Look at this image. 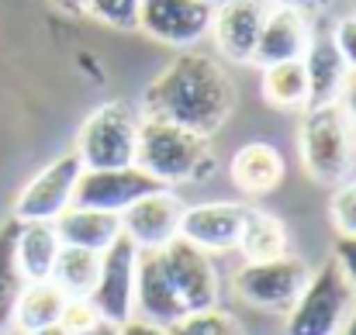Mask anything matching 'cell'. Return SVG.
<instances>
[{"label": "cell", "mask_w": 356, "mask_h": 335, "mask_svg": "<svg viewBox=\"0 0 356 335\" xmlns=\"http://www.w3.org/2000/svg\"><path fill=\"white\" fill-rule=\"evenodd\" d=\"M339 108L346 111L350 124L356 128V73H350V76H346V87H343V97H339Z\"/></svg>", "instance_id": "cell-33"}, {"label": "cell", "mask_w": 356, "mask_h": 335, "mask_svg": "<svg viewBox=\"0 0 356 335\" xmlns=\"http://www.w3.org/2000/svg\"><path fill=\"white\" fill-rule=\"evenodd\" d=\"M236 249L245 256V263H263V259L287 256V249H291L287 224L280 222L277 215H270V211L249 208V211H245V224H242V235H238Z\"/></svg>", "instance_id": "cell-22"}, {"label": "cell", "mask_w": 356, "mask_h": 335, "mask_svg": "<svg viewBox=\"0 0 356 335\" xmlns=\"http://www.w3.org/2000/svg\"><path fill=\"white\" fill-rule=\"evenodd\" d=\"M273 3H287V7H301V10H325L336 0H273Z\"/></svg>", "instance_id": "cell-34"}, {"label": "cell", "mask_w": 356, "mask_h": 335, "mask_svg": "<svg viewBox=\"0 0 356 335\" xmlns=\"http://www.w3.org/2000/svg\"><path fill=\"white\" fill-rule=\"evenodd\" d=\"M135 311L145 322H156L163 329H170L173 322H180L187 315L177 287L170 284L159 249H138V266H135Z\"/></svg>", "instance_id": "cell-16"}, {"label": "cell", "mask_w": 356, "mask_h": 335, "mask_svg": "<svg viewBox=\"0 0 356 335\" xmlns=\"http://www.w3.org/2000/svg\"><path fill=\"white\" fill-rule=\"evenodd\" d=\"M52 7L63 14H83V0H52Z\"/></svg>", "instance_id": "cell-36"}, {"label": "cell", "mask_w": 356, "mask_h": 335, "mask_svg": "<svg viewBox=\"0 0 356 335\" xmlns=\"http://www.w3.org/2000/svg\"><path fill=\"white\" fill-rule=\"evenodd\" d=\"M101 273V252L90 249H76V245H63L52 266V284L66 294V297H90L94 284Z\"/></svg>", "instance_id": "cell-24"}, {"label": "cell", "mask_w": 356, "mask_h": 335, "mask_svg": "<svg viewBox=\"0 0 356 335\" xmlns=\"http://www.w3.org/2000/svg\"><path fill=\"white\" fill-rule=\"evenodd\" d=\"M14 235H17V218H7L0 224V332L14 329V304L24 287V277L17 273L14 263Z\"/></svg>", "instance_id": "cell-25"}, {"label": "cell", "mask_w": 356, "mask_h": 335, "mask_svg": "<svg viewBox=\"0 0 356 335\" xmlns=\"http://www.w3.org/2000/svg\"><path fill=\"white\" fill-rule=\"evenodd\" d=\"M312 21L308 10L301 7H287V3H270L256 49H252V63L256 66H273V63H287V59H301L308 42H312Z\"/></svg>", "instance_id": "cell-15"}, {"label": "cell", "mask_w": 356, "mask_h": 335, "mask_svg": "<svg viewBox=\"0 0 356 335\" xmlns=\"http://www.w3.org/2000/svg\"><path fill=\"white\" fill-rule=\"evenodd\" d=\"M308 263L298 256H277V259H263V263H245L236 273V294L238 301H245L256 311H273V315H287L291 304L298 301V294L308 284Z\"/></svg>", "instance_id": "cell-6"}, {"label": "cell", "mask_w": 356, "mask_h": 335, "mask_svg": "<svg viewBox=\"0 0 356 335\" xmlns=\"http://www.w3.org/2000/svg\"><path fill=\"white\" fill-rule=\"evenodd\" d=\"M97 318H101V315L94 311V304H90L87 297H70V301H66V308H63L59 325H63V329H70L73 335H80V332H87Z\"/></svg>", "instance_id": "cell-29"}, {"label": "cell", "mask_w": 356, "mask_h": 335, "mask_svg": "<svg viewBox=\"0 0 356 335\" xmlns=\"http://www.w3.org/2000/svg\"><path fill=\"white\" fill-rule=\"evenodd\" d=\"M80 173H83V163H80V156L73 149L56 156L52 163H45L24 183V190L14 201V215L10 218H17V222H56L73 204Z\"/></svg>", "instance_id": "cell-7"}, {"label": "cell", "mask_w": 356, "mask_h": 335, "mask_svg": "<svg viewBox=\"0 0 356 335\" xmlns=\"http://www.w3.org/2000/svg\"><path fill=\"white\" fill-rule=\"evenodd\" d=\"M166 332L170 335H245L236 315L225 311V308H218V304L215 308H201V311H187Z\"/></svg>", "instance_id": "cell-26"}, {"label": "cell", "mask_w": 356, "mask_h": 335, "mask_svg": "<svg viewBox=\"0 0 356 335\" xmlns=\"http://www.w3.org/2000/svg\"><path fill=\"white\" fill-rule=\"evenodd\" d=\"M118 332L121 335H170L163 325H156V322H145V318H128V322H121L118 325Z\"/></svg>", "instance_id": "cell-32"}, {"label": "cell", "mask_w": 356, "mask_h": 335, "mask_svg": "<svg viewBox=\"0 0 356 335\" xmlns=\"http://www.w3.org/2000/svg\"><path fill=\"white\" fill-rule=\"evenodd\" d=\"M0 335H3V332H0Z\"/></svg>", "instance_id": "cell-41"}, {"label": "cell", "mask_w": 356, "mask_h": 335, "mask_svg": "<svg viewBox=\"0 0 356 335\" xmlns=\"http://www.w3.org/2000/svg\"><path fill=\"white\" fill-rule=\"evenodd\" d=\"M263 101L277 111H305L312 104L308 97V76H305V63L301 59H287V63H273L263 66Z\"/></svg>", "instance_id": "cell-23"}, {"label": "cell", "mask_w": 356, "mask_h": 335, "mask_svg": "<svg viewBox=\"0 0 356 335\" xmlns=\"http://www.w3.org/2000/svg\"><path fill=\"white\" fill-rule=\"evenodd\" d=\"M138 111L142 117H159L211 138L236 111V83L211 52L180 49V56L149 80Z\"/></svg>", "instance_id": "cell-1"}, {"label": "cell", "mask_w": 356, "mask_h": 335, "mask_svg": "<svg viewBox=\"0 0 356 335\" xmlns=\"http://www.w3.org/2000/svg\"><path fill=\"white\" fill-rule=\"evenodd\" d=\"M66 301L70 297L52 280H24V287L17 294V304H14V329L31 335L38 329L59 325Z\"/></svg>", "instance_id": "cell-21"}, {"label": "cell", "mask_w": 356, "mask_h": 335, "mask_svg": "<svg viewBox=\"0 0 356 335\" xmlns=\"http://www.w3.org/2000/svg\"><path fill=\"white\" fill-rule=\"evenodd\" d=\"M353 10H356V0H353Z\"/></svg>", "instance_id": "cell-40"}, {"label": "cell", "mask_w": 356, "mask_h": 335, "mask_svg": "<svg viewBox=\"0 0 356 335\" xmlns=\"http://www.w3.org/2000/svg\"><path fill=\"white\" fill-rule=\"evenodd\" d=\"M249 204H229V201H204L191 204L180 215V238L194 242L204 252H232L238 245L242 224H245Z\"/></svg>", "instance_id": "cell-14"}, {"label": "cell", "mask_w": 356, "mask_h": 335, "mask_svg": "<svg viewBox=\"0 0 356 335\" xmlns=\"http://www.w3.org/2000/svg\"><path fill=\"white\" fill-rule=\"evenodd\" d=\"M339 335H356V304H353V311H350V318L343 322V329H339Z\"/></svg>", "instance_id": "cell-37"}, {"label": "cell", "mask_w": 356, "mask_h": 335, "mask_svg": "<svg viewBox=\"0 0 356 335\" xmlns=\"http://www.w3.org/2000/svg\"><path fill=\"white\" fill-rule=\"evenodd\" d=\"M159 259H163V270H166L170 284L177 287L187 311L218 304V270L211 263V252H204L194 242L177 235L173 242H166L159 249Z\"/></svg>", "instance_id": "cell-10"}, {"label": "cell", "mask_w": 356, "mask_h": 335, "mask_svg": "<svg viewBox=\"0 0 356 335\" xmlns=\"http://www.w3.org/2000/svg\"><path fill=\"white\" fill-rule=\"evenodd\" d=\"M273 0H215L211 28L215 49L229 63H252V49L263 28V17Z\"/></svg>", "instance_id": "cell-12"}, {"label": "cell", "mask_w": 356, "mask_h": 335, "mask_svg": "<svg viewBox=\"0 0 356 335\" xmlns=\"http://www.w3.org/2000/svg\"><path fill=\"white\" fill-rule=\"evenodd\" d=\"M31 335H73V332L63 329V325H49V329H38V332H31Z\"/></svg>", "instance_id": "cell-38"}, {"label": "cell", "mask_w": 356, "mask_h": 335, "mask_svg": "<svg viewBox=\"0 0 356 335\" xmlns=\"http://www.w3.org/2000/svg\"><path fill=\"white\" fill-rule=\"evenodd\" d=\"M135 166H142L163 187H180L211 180L218 170V156L211 149V138L159 117H142Z\"/></svg>", "instance_id": "cell-2"}, {"label": "cell", "mask_w": 356, "mask_h": 335, "mask_svg": "<svg viewBox=\"0 0 356 335\" xmlns=\"http://www.w3.org/2000/svg\"><path fill=\"white\" fill-rule=\"evenodd\" d=\"M329 35H332V45L339 49V56H343L346 70L356 73V10L353 14H346V17H339V21H336V28H332Z\"/></svg>", "instance_id": "cell-30"}, {"label": "cell", "mask_w": 356, "mask_h": 335, "mask_svg": "<svg viewBox=\"0 0 356 335\" xmlns=\"http://www.w3.org/2000/svg\"><path fill=\"white\" fill-rule=\"evenodd\" d=\"M329 215L339 235H353L356 238V177H346L343 183H336V194L329 201Z\"/></svg>", "instance_id": "cell-28"}, {"label": "cell", "mask_w": 356, "mask_h": 335, "mask_svg": "<svg viewBox=\"0 0 356 335\" xmlns=\"http://www.w3.org/2000/svg\"><path fill=\"white\" fill-rule=\"evenodd\" d=\"M301 63H305L308 97H312L308 108H318V104H339L350 70H346L339 49L332 45V35H312V42H308Z\"/></svg>", "instance_id": "cell-18"}, {"label": "cell", "mask_w": 356, "mask_h": 335, "mask_svg": "<svg viewBox=\"0 0 356 335\" xmlns=\"http://www.w3.org/2000/svg\"><path fill=\"white\" fill-rule=\"evenodd\" d=\"M63 242L52 222H17L14 235V263L24 280H49Z\"/></svg>", "instance_id": "cell-20"}, {"label": "cell", "mask_w": 356, "mask_h": 335, "mask_svg": "<svg viewBox=\"0 0 356 335\" xmlns=\"http://www.w3.org/2000/svg\"><path fill=\"white\" fill-rule=\"evenodd\" d=\"M332 259L339 263V270L346 273V280L353 284V291H356V238L353 235H339V238H336Z\"/></svg>", "instance_id": "cell-31"}, {"label": "cell", "mask_w": 356, "mask_h": 335, "mask_svg": "<svg viewBox=\"0 0 356 335\" xmlns=\"http://www.w3.org/2000/svg\"><path fill=\"white\" fill-rule=\"evenodd\" d=\"M135 266H138V245L131 238L118 235L101 252V273L90 291V304L108 322H128L135 315Z\"/></svg>", "instance_id": "cell-9"}, {"label": "cell", "mask_w": 356, "mask_h": 335, "mask_svg": "<svg viewBox=\"0 0 356 335\" xmlns=\"http://www.w3.org/2000/svg\"><path fill=\"white\" fill-rule=\"evenodd\" d=\"M138 124H142V111L128 101H104L101 108H94L83 117L73 145L83 170L131 166L138 145Z\"/></svg>", "instance_id": "cell-4"}, {"label": "cell", "mask_w": 356, "mask_h": 335, "mask_svg": "<svg viewBox=\"0 0 356 335\" xmlns=\"http://www.w3.org/2000/svg\"><path fill=\"white\" fill-rule=\"evenodd\" d=\"M52 224H56L63 245L90 249V252H104L121 235V215L97 211V208H80V204H70Z\"/></svg>", "instance_id": "cell-19"}, {"label": "cell", "mask_w": 356, "mask_h": 335, "mask_svg": "<svg viewBox=\"0 0 356 335\" xmlns=\"http://www.w3.org/2000/svg\"><path fill=\"white\" fill-rule=\"evenodd\" d=\"M298 152L305 173L322 183L336 187L353 173L356 163V128L350 124L339 104H318L305 108L298 124Z\"/></svg>", "instance_id": "cell-3"}, {"label": "cell", "mask_w": 356, "mask_h": 335, "mask_svg": "<svg viewBox=\"0 0 356 335\" xmlns=\"http://www.w3.org/2000/svg\"><path fill=\"white\" fill-rule=\"evenodd\" d=\"M83 14L115 31H131L138 21V0H83Z\"/></svg>", "instance_id": "cell-27"}, {"label": "cell", "mask_w": 356, "mask_h": 335, "mask_svg": "<svg viewBox=\"0 0 356 335\" xmlns=\"http://www.w3.org/2000/svg\"><path fill=\"white\" fill-rule=\"evenodd\" d=\"M3 335H24V332H17V329H7V332H3Z\"/></svg>", "instance_id": "cell-39"}, {"label": "cell", "mask_w": 356, "mask_h": 335, "mask_svg": "<svg viewBox=\"0 0 356 335\" xmlns=\"http://www.w3.org/2000/svg\"><path fill=\"white\" fill-rule=\"evenodd\" d=\"M284 173H287V159L270 142H245L229 163V177L245 197H266L270 190L280 187Z\"/></svg>", "instance_id": "cell-17"}, {"label": "cell", "mask_w": 356, "mask_h": 335, "mask_svg": "<svg viewBox=\"0 0 356 335\" xmlns=\"http://www.w3.org/2000/svg\"><path fill=\"white\" fill-rule=\"evenodd\" d=\"M215 0H138V21L149 38L173 45V49H194L208 28H211Z\"/></svg>", "instance_id": "cell-8"}, {"label": "cell", "mask_w": 356, "mask_h": 335, "mask_svg": "<svg viewBox=\"0 0 356 335\" xmlns=\"http://www.w3.org/2000/svg\"><path fill=\"white\" fill-rule=\"evenodd\" d=\"M353 304V284L346 280V273L339 270L336 259H325L318 270L308 273L305 291L291 304L284 335H339Z\"/></svg>", "instance_id": "cell-5"}, {"label": "cell", "mask_w": 356, "mask_h": 335, "mask_svg": "<svg viewBox=\"0 0 356 335\" xmlns=\"http://www.w3.org/2000/svg\"><path fill=\"white\" fill-rule=\"evenodd\" d=\"M80 335H121V332H118V325H115V322H108V318H97V322H94L87 332H80Z\"/></svg>", "instance_id": "cell-35"}, {"label": "cell", "mask_w": 356, "mask_h": 335, "mask_svg": "<svg viewBox=\"0 0 356 335\" xmlns=\"http://www.w3.org/2000/svg\"><path fill=\"white\" fill-rule=\"evenodd\" d=\"M180 215L184 204L173 194V187L152 190L121 211V235L131 238L138 249H163L180 235Z\"/></svg>", "instance_id": "cell-13"}, {"label": "cell", "mask_w": 356, "mask_h": 335, "mask_svg": "<svg viewBox=\"0 0 356 335\" xmlns=\"http://www.w3.org/2000/svg\"><path fill=\"white\" fill-rule=\"evenodd\" d=\"M152 190H163V183L135 163L131 166H115V170H83L80 180H76L73 204L121 215L124 208H131L138 197H145Z\"/></svg>", "instance_id": "cell-11"}]
</instances>
